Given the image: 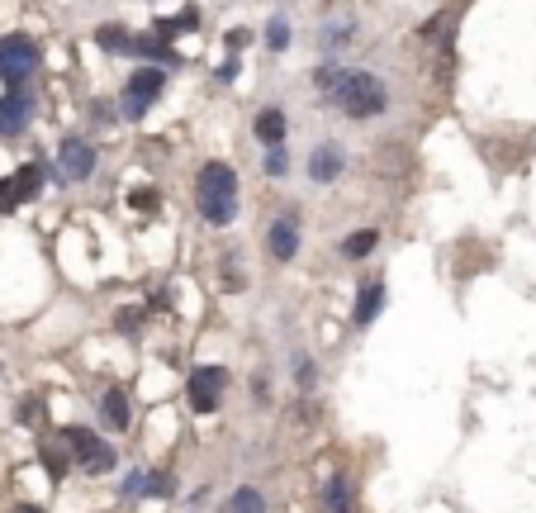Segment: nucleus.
Here are the masks:
<instances>
[{
	"instance_id": "nucleus-1",
	"label": "nucleus",
	"mask_w": 536,
	"mask_h": 513,
	"mask_svg": "<svg viewBox=\"0 0 536 513\" xmlns=\"http://www.w3.org/2000/svg\"><path fill=\"white\" fill-rule=\"evenodd\" d=\"M318 81H323V91L332 95V105H338L342 114H351V119H371V114H380L384 101H390L371 72H332V67H323Z\"/></svg>"
},
{
	"instance_id": "nucleus-2",
	"label": "nucleus",
	"mask_w": 536,
	"mask_h": 513,
	"mask_svg": "<svg viewBox=\"0 0 536 513\" xmlns=\"http://www.w3.org/2000/svg\"><path fill=\"white\" fill-rule=\"evenodd\" d=\"M195 205L209 224H228L233 209H238V176H233L228 162H209L195 181Z\"/></svg>"
},
{
	"instance_id": "nucleus-3",
	"label": "nucleus",
	"mask_w": 536,
	"mask_h": 513,
	"mask_svg": "<svg viewBox=\"0 0 536 513\" xmlns=\"http://www.w3.org/2000/svg\"><path fill=\"white\" fill-rule=\"evenodd\" d=\"M33 67H39V43L24 39V34L0 39V81H5L10 91H20Z\"/></svg>"
},
{
	"instance_id": "nucleus-4",
	"label": "nucleus",
	"mask_w": 536,
	"mask_h": 513,
	"mask_svg": "<svg viewBox=\"0 0 536 513\" xmlns=\"http://www.w3.org/2000/svg\"><path fill=\"white\" fill-rule=\"evenodd\" d=\"M62 442H66V452L76 456V466H81V471L100 475V471H110V466H114V447H105V442L91 433V428H66Z\"/></svg>"
},
{
	"instance_id": "nucleus-5",
	"label": "nucleus",
	"mask_w": 536,
	"mask_h": 513,
	"mask_svg": "<svg viewBox=\"0 0 536 513\" xmlns=\"http://www.w3.org/2000/svg\"><path fill=\"white\" fill-rule=\"evenodd\" d=\"M157 91H162V72L157 67H138V72H133L128 91H124V114H128V119H143Z\"/></svg>"
},
{
	"instance_id": "nucleus-6",
	"label": "nucleus",
	"mask_w": 536,
	"mask_h": 513,
	"mask_svg": "<svg viewBox=\"0 0 536 513\" xmlns=\"http://www.w3.org/2000/svg\"><path fill=\"white\" fill-rule=\"evenodd\" d=\"M186 394H190V409H195V413H214V409H219V394H224V371H219V367L190 371Z\"/></svg>"
},
{
	"instance_id": "nucleus-7",
	"label": "nucleus",
	"mask_w": 536,
	"mask_h": 513,
	"mask_svg": "<svg viewBox=\"0 0 536 513\" xmlns=\"http://www.w3.org/2000/svg\"><path fill=\"white\" fill-rule=\"evenodd\" d=\"M39 186H43V172L39 167H20L14 176H5V181H0V214L20 209L29 195H39Z\"/></svg>"
},
{
	"instance_id": "nucleus-8",
	"label": "nucleus",
	"mask_w": 536,
	"mask_h": 513,
	"mask_svg": "<svg viewBox=\"0 0 536 513\" xmlns=\"http://www.w3.org/2000/svg\"><path fill=\"white\" fill-rule=\"evenodd\" d=\"M57 167L66 181H86L95 172V153H91V143H81V138H66L62 143V153H57Z\"/></svg>"
},
{
	"instance_id": "nucleus-9",
	"label": "nucleus",
	"mask_w": 536,
	"mask_h": 513,
	"mask_svg": "<svg viewBox=\"0 0 536 513\" xmlns=\"http://www.w3.org/2000/svg\"><path fill=\"white\" fill-rule=\"evenodd\" d=\"M24 124H29V95L10 91L5 101H0V138H14Z\"/></svg>"
},
{
	"instance_id": "nucleus-10",
	"label": "nucleus",
	"mask_w": 536,
	"mask_h": 513,
	"mask_svg": "<svg viewBox=\"0 0 536 513\" xmlns=\"http://www.w3.org/2000/svg\"><path fill=\"white\" fill-rule=\"evenodd\" d=\"M266 243H271V257L276 261H290L299 252V234H294V219H276L271 234H266Z\"/></svg>"
},
{
	"instance_id": "nucleus-11",
	"label": "nucleus",
	"mask_w": 536,
	"mask_h": 513,
	"mask_svg": "<svg viewBox=\"0 0 536 513\" xmlns=\"http://www.w3.org/2000/svg\"><path fill=\"white\" fill-rule=\"evenodd\" d=\"M257 138H261L266 147H280V143H285V114H280V110H261V114H257Z\"/></svg>"
},
{
	"instance_id": "nucleus-12",
	"label": "nucleus",
	"mask_w": 536,
	"mask_h": 513,
	"mask_svg": "<svg viewBox=\"0 0 536 513\" xmlns=\"http://www.w3.org/2000/svg\"><path fill=\"white\" fill-rule=\"evenodd\" d=\"M309 172H313V181H332L342 172V153L338 147H318V153L309 157Z\"/></svg>"
},
{
	"instance_id": "nucleus-13",
	"label": "nucleus",
	"mask_w": 536,
	"mask_h": 513,
	"mask_svg": "<svg viewBox=\"0 0 536 513\" xmlns=\"http://www.w3.org/2000/svg\"><path fill=\"white\" fill-rule=\"evenodd\" d=\"M100 413H105V423L128 428V400H124V390H110V394H105V404H100Z\"/></svg>"
},
{
	"instance_id": "nucleus-14",
	"label": "nucleus",
	"mask_w": 536,
	"mask_h": 513,
	"mask_svg": "<svg viewBox=\"0 0 536 513\" xmlns=\"http://www.w3.org/2000/svg\"><path fill=\"white\" fill-rule=\"evenodd\" d=\"M380 305H384V286H365L361 300H356V323H371L380 314Z\"/></svg>"
},
{
	"instance_id": "nucleus-15",
	"label": "nucleus",
	"mask_w": 536,
	"mask_h": 513,
	"mask_svg": "<svg viewBox=\"0 0 536 513\" xmlns=\"http://www.w3.org/2000/svg\"><path fill=\"white\" fill-rule=\"evenodd\" d=\"M95 43H100V48H110V53H133V48H138V43H133V39L124 34V29H119V24H105V29L95 34Z\"/></svg>"
},
{
	"instance_id": "nucleus-16",
	"label": "nucleus",
	"mask_w": 536,
	"mask_h": 513,
	"mask_svg": "<svg viewBox=\"0 0 536 513\" xmlns=\"http://www.w3.org/2000/svg\"><path fill=\"white\" fill-rule=\"evenodd\" d=\"M228 513H266V504H261L257 490H238V494L228 500Z\"/></svg>"
},
{
	"instance_id": "nucleus-17",
	"label": "nucleus",
	"mask_w": 536,
	"mask_h": 513,
	"mask_svg": "<svg viewBox=\"0 0 536 513\" xmlns=\"http://www.w3.org/2000/svg\"><path fill=\"white\" fill-rule=\"evenodd\" d=\"M342 252L347 257H365V252H375V234L365 228V234H351L347 243H342Z\"/></svg>"
},
{
	"instance_id": "nucleus-18",
	"label": "nucleus",
	"mask_w": 536,
	"mask_h": 513,
	"mask_svg": "<svg viewBox=\"0 0 536 513\" xmlns=\"http://www.w3.org/2000/svg\"><path fill=\"white\" fill-rule=\"evenodd\" d=\"M328 509H332V513H347V509H351V490H347V480H332V485H328Z\"/></svg>"
},
{
	"instance_id": "nucleus-19",
	"label": "nucleus",
	"mask_w": 536,
	"mask_h": 513,
	"mask_svg": "<svg viewBox=\"0 0 536 513\" xmlns=\"http://www.w3.org/2000/svg\"><path fill=\"white\" fill-rule=\"evenodd\" d=\"M128 205H133V209H157V195H153V190H133Z\"/></svg>"
},
{
	"instance_id": "nucleus-20",
	"label": "nucleus",
	"mask_w": 536,
	"mask_h": 513,
	"mask_svg": "<svg viewBox=\"0 0 536 513\" xmlns=\"http://www.w3.org/2000/svg\"><path fill=\"white\" fill-rule=\"evenodd\" d=\"M266 167H271L276 176L285 172V147H271V153H266Z\"/></svg>"
},
{
	"instance_id": "nucleus-21",
	"label": "nucleus",
	"mask_w": 536,
	"mask_h": 513,
	"mask_svg": "<svg viewBox=\"0 0 536 513\" xmlns=\"http://www.w3.org/2000/svg\"><path fill=\"white\" fill-rule=\"evenodd\" d=\"M285 43H290V34H285V24L276 20V24H271V48H285Z\"/></svg>"
},
{
	"instance_id": "nucleus-22",
	"label": "nucleus",
	"mask_w": 536,
	"mask_h": 513,
	"mask_svg": "<svg viewBox=\"0 0 536 513\" xmlns=\"http://www.w3.org/2000/svg\"><path fill=\"white\" fill-rule=\"evenodd\" d=\"M233 76H238V62H233V57H228V62H224V67H219V81H233Z\"/></svg>"
},
{
	"instance_id": "nucleus-23",
	"label": "nucleus",
	"mask_w": 536,
	"mask_h": 513,
	"mask_svg": "<svg viewBox=\"0 0 536 513\" xmlns=\"http://www.w3.org/2000/svg\"><path fill=\"white\" fill-rule=\"evenodd\" d=\"M14 513H43V509H33V504H24V509H14Z\"/></svg>"
}]
</instances>
